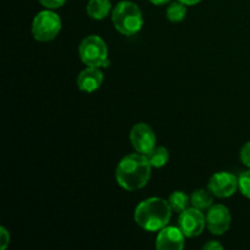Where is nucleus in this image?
I'll return each mask as SVG.
<instances>
[{
  "mask_svg": "<svg viewBox=\"0 0 250 250\" xmlns=\"http://www.w3.org/2000/svg\"><path fill=\"white\" fill-rule=\"evenodd\" d=\"M151 164L148 156L141 153L125 156L117 165L115 178L117 185L127 192L142 189L146 187L151 176Z\"/></svg>",
  "mask_w": 250,
  "mask_h": 250,
  "instance_id": "nucleus-1",
  "label": "nucleus"
},
{
  "mask_svg": "<svg viewBox=\"0 0 250 250\" xmlns=\"http://www.w3.org/2000/svg\"><path fill=\"white\" fill-rule=\"evenodd\" d=\"M10 244V233L4 226L0 227V249L5 250Z\"/></svg>",
  "mask_w": 250,
  "mask_h": 250,
  "instance_id": "nucleus-19",
  "label": "nucleus"
},
{
  "mask_svg": "<svg viewBox=\"0 0 250 250\" xmlns=\"http://www.w3.org/2000/svg\"><path fill=\"white\" fill-rule=\"evenodd\" d=\"M214 203V195L209 189H197L190 194V205L199 210H209Z\"/></svg>",
  "mask_w": 250,
  "mask_h": 250,
  "instance_id": "nucleus-13",
  "label": "nucleus"
},
{
  "mask_svg": "<svg viewBox=\"0 0 250 250\" xmlns=\"http://www.w3.org/2000/svg\"><path fill=\"white\" fill-rule=\"evenodd\" d=\"M207 226V216L203 210L197 208H187L183 210L178 217V227L187 238H194L200 236Z\"/></svg>",
  "mask_w": 250,
  "mask_h": 250,
  "instance_id": "nucleus-6",
  "label": "nucleus"
},
{
  "mask_svg": "<svg viewBox=\"0 0 250 250\" xmlns=\"http://www.w3.org/2000/svg\"><path fill=\"white\" fill-rule=\"evenodd\" d=\"M208 189L217 198H229L238 189V177L229 172H217L208 182Z\"/></svg>",
  "mask_w": 250,
  "mask_h": 250,
  "instance_id": "nucleus-9",
  "label": "nucleus"
},
{
  "mask_svg": "<svg viewBox=\"0 0 250 250\" xmlns=\"http://www.w3.org/2000/svg\"><path fill=\"white\" fill-rule=\"evenodd\" d=\"M146 156H148L149 163L151 164V166L156 168L164 167L168 163V159H170L168 150L165 146H155Z\"/></svg>",
  "mask_w": 250,
  "mask_h": 250,
  "instance_id": "nucleus-15",
  "label": "nucleus"
},
{
  "mask_svg": "<svg viewBox=\"0 0 250 250\" xmlns=\"http://www.w3.org/2000/svg\"><path fill=\"white\" fill-rule=\"evenodd\" d=\"M203 249H207V250H221L224 249V246H222L220 242L217 241H209L208 243H205L203 246Z\"/></svg>",
  "mask_w": 250,
  "mask_h": 250,
  "instance_id": "nucleus-21",
  "label": "nucleus"
},
{
  "mask_svg": "<svg viewBox=\"0 0 250 250\" xmlns=\"http://www.w3.org/2000/svg\"><path fill=\"white\" fill-rule=\"evenodd\" d=\"M172 212L168 202L163 198L151 197L137 205L134 221L144 231L156 232L167 226Z\"/></svg>",
  "mask_w": 250,
  "mask_h": 250,
  "instance_id": "nucleus-2",
  "label": "nucleus"
},
{
  "mask_svg": "<svg viewBox=\"0 0 250 250\" xmlns=\"http://www.w3.org/2000/svg\"><path fill=\"white\" fill-rule=\"evenodd\" d=\"M167 202L168 204H170L172 211L181 214V212H182L183 210L187 209L188 205L190 204V197H188V195L186 194L185 192H182V190H176V192H173L172 194L168 197Z\"/></svg>",
  "mask_w": 250,
  "mask_h": 250,
  "instance_id": "nucleus-14",
  "label": "nucleus"
},
{
  "mask_svg": "<svg viewBox=\"0 0 250 250\" xmlns=\"http://www.w3.org/2000/svg\"><path fill=\"white\" fill-rule=\"evenodd\" d=\"M111 11V2L110 0H89L87 4V14L90 19L104 20Z\"/></svg>",
  "mask_w": 250,
  "mask_h": 250,
  "instance_id": "nucleus-12",
  "label": "nucleus"
},
{
  "mask_svg": "<svg viewBox=\"0 0 250 250\" xmlns=\"http://www.w3.org/2000/svg\"><path fill=\"white\" fill-rule=\"evenodd\" d=\"M186 236L180 227L165 226L156 236L155 247L159 250H181L185 247Z\"/></svg>",
  "mask_w": 250,
  "mask_h": 250,
  "instance_id": "nucleus-10",
  "label": "nucleus"
},
{
  "mask_svg": "<svg viewBox=\"0 0 250 250\" xmlns=\"http://www.w3.org/2000/svg\"><path fill=\"white\" fill-rule=\"evenodd\" d=\"M232 216L229 208L222 204L212 205L207 214V229L215 236H222L231 227Z\"/></svg>",
  "mask_w": 250,
  "mask_h": 250,
  "instance_id": "nucleus-8",
  "label": "nucleus"
},
{
  "mask_svg": "<svg viewBox=\"0 0 250 250\" xmlns=\"http://www.w3.org/2000/svg\"><path fill=\"white\" fill-rule=\"evenodd\" d=\"M178 1L183 2V4H186L187 6H190V5H195V4H199L202 0H178Z\"/></svg>",
  "mask_w": 250,
  "mask_h": 250,
  "instance_id": "nucleus-22",
  "label": "nucleus"
},
{
  "mask_svg": "<svg viewBox=\"0 0 250 250\" xmlns=\"http://www.w3.org/2000/svg\"><path fill=\"white\" fill-rule=\"evenodd\" d=\"M239 158H241V161L243 163V165H246L247 167L250 168V142L242 146Z\"/></svg>",
  "mask_w": 250,
  "mask_h": 250,
  "instance_id": "nucleus-18",
  "label": "nucleus"
},
{
  "mask_svg": "<svg viewBox=\"0 0 250 250\" xmlns=\"http://www.w3.org/2000/svg\"><path fill=\"white\" fill-rule=\"evenodd\" d=\"M129 141L137 153L148 155L156 146V137L150 126L146 124H137L132 127Z\"/></svg>",
  "mask_w": 250,
  "mask_h": 250,
  "instance_id": "nucleus-7",
  "label": "nucleus"
},
{
  "mask_svg": "<svg viewBox=\"0 0 250 250\" xmlns=\"http://www.w3.org/2000/svg\"><path fill=\"white\" fill-rule=\"evenodd\" d=\"M187 5L183 4L181 1L172 2L170 6L166 10V17L170 20L171 22H181L186 19L187 16Z\"/></svg>",
  "mask_w": 250,
  "mask_h": 250,
  "instance_id": "nucleus-16",
  "label": "nucleus"
},
{
  "mask_svg": "<svg viewBox=\"0 0 250 250\" xmlns=\"http://www.w3.org/2000/svg\"><path fill=\"white\" fill-rule=\"evenodd\" d=\"M149 1L154 5H164L166 4V2L170 1V0H149Z\"/></svg>",
  "mask_w": 250,
  "mask_h": 250,
  "instance_id": "nucleus-23",
  "label": "nucleus"
},
{
  "mask_svg": "<svg viewBox=\"0 0 250 250\" xmlns=\"http://www.w3.org/2000/svg\"><path fill=\"white\" fill-rule=\"evenodd\" d=\"M238 189L242 195L250 199V168L238 177Z\"/></svg>",
  "mask_w": 250,
  "mask_h": 250,
  "instance_id": "nucleus-17",
  "label": "nucleus"
},
{
  "mask_svg": "<svg viewBox=\"0 0 250 250\" xmlns=\"http://www.w3.org/2000/svg\"><path fill=\"white\" fill-rule=\"evenodd\" d=\"M112 23L115 29L124 36H133L143 27V15L134 2L124 0L112 9Z\"/></svg>",
  "mask_w": 250,
  "mask_h": 250,
  "instance_id": "nucleus-3",
  "label": "nucleus"
},
{
  "mask_svg": "<svg viewBox=\"0 0 250 250\" xmlns=\"http://www.w3.org/2000/svg\"><path fill=\"white\" fill-rule=\"evenodd\" d=\"M61 19L50 9L38 12L32 22V34L34 39L42 43L50 42L59 36L61 31Z\"/></svg>",
  "mask_w": 250,
  "mask_h": 250,
  "instance_id": "nucleus-5",
  "label": "nucleus"
},
{
  "mask_svg": "<svg viewBox=\"0 0 250 250\" xmlns=\"http://www.w3.org/2000/svg\"><path fill=\"white\" fill-rule=\"evenodd\" d=\"M104 81L102 70L99 67H89L82 71L77 77L78 89L84 93H93L99 89Z\"/></svg>",
  "mask_w": 250,
  "mask_h": 250,
  "instance_id": "nucleus-11",
  "label": "nucleus"
},
{
  "mask_svg": "<svg viewBox=\"0 0 250 250\" xmlns=\"http://www.w3.org/2000/svg\"><path fill=\"white\" fill-rule=\"evenodd\" d=\"M78 54L84 65L89 67H107L110 65L109 50L104 39L99 36H88L81 42Z\"/></svg>",
  "mask_w": 250,
  "mask_h": 250,
  "instance_id": "nucleus-4",
  "label": "nucleus"
},
{
  "mask_svg": "<svg viewBox=\"0 0 250 250\" xmlns=\"http://www.w3.org/2000/svg\"><path fill=\"white\" fill-rule=\"evenodd\" d=\"M38 1L41 2L44 7H46V9L53 10L59 9V7L62 6L66 2V0H38Z\"/></svg>",
  "mask_w": 250,
  "mask_h": 250,
  "instance_id": "nucleus-20",
  "label": "nucleus"
}]
</instances>
